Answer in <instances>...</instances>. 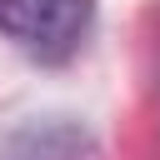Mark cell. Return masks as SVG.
Segmentation results:
<instances>
[{
  "instance_id": "cell-1",
  "label": "cell",
  "mask_w": 160,
  "mask_h": 160,
  "mask_svg": "<svg viewBox=\"0 0 160 160\" xmlns=\"http://www.w3.org/2000/svg\"><path fill=\"white\" fill-rule=\"evenodd\" d=\"M90 20L95 0H0V35L45 65L70 60L90 35Z\"/></svg>"
}]
</instances>
